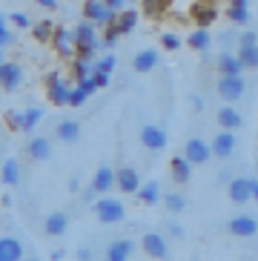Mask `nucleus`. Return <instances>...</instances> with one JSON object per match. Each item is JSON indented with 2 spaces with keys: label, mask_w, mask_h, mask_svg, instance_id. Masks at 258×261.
<instances>
[{
  "label": "nucleus",
  "mask_w": 258,
  "mask_h": 261,
  "mask_svg": "<svg viewBox=\"0 0 258 261\" xmlns=\"http://www.w3.org/2000/svg\"><path fill=\"white\" fill-rule=\"evenodd\" d=\"M227 232L236 238H255L258 236V221L252 215H236L227 221Z\"/></svg>",
  "instance_id": "7"
},
{
  "label": "nucleus",
  "mask_w": 258,
  "mask_h": 261,
  "mask_svg": "<svg viewBox=\"0 0 258 261\" xmlns=\"http://www.w3.org/2000/svg\"><path fill=\"white\" fill-rule=\"evenodd\" d=\"M167 230H169V236H172V238H184V227H178V224H169Z\"/></svg>",
  "instance_id": "44"
},
{
  "label": "nucleus",
  "mask_w": 258,
  "mask_h": 261,
  "mask_svg": "<svg viewBox=\"0 0 258 261\" xmlns=\"http://www.w3.org/2000/svg\"><path fill=\"white\" fill-rule=\"evenodd\" d=\"M89 98H92V95L86 92L84 86H75V89H72V100H69V107H84Z\"/></svg>",
  "instance_id": "36"
},
{
  "label": "nucleus",
  "mask_w": 258,
  "mask_h": 261,
  "mask_svg": "<svg viewBox=\"0 0 258 261\" xmlns=\"http://www.w3.org/2000/svg\"><path fill=\"white\" fill-rule=\"evenodd\" d=\"M66 227H69V215L61 213V210L49 213V215H46V221H43V232L49 238H61L63 232H66Z\"/></svg>",
  "instance_id": "14"
},
{
  "label": "nucleus",
  "mask_w": 258,
  "mask_h": 261,
  "mask_svg": "<svg viewBox=\"0 0 258 261\" xmlns=\"http://www.w3.org/2000/svg\"><path fill=\"white\" fill-rule=\"evenodd\" d=\"M92 258V250L89 247H81V250H78V261H89Z\"/></svg>",
  "instance_id": "46"
},
{
  "label": "nucleus",
  "mask_w": 258,
  "mask_h": 261,
  "mask_svg": "<svg viewBox=\"0 0 258 261\" xmlns=\"http://www.w3.org/2000/svg\"><path fill=\"white\" fill-rule=\"evenodd\" d=\"M6 123L12 126V129H20V123H23V112H6Z\"/></svg>",
  "instance_id": "40"
},
{
  "label": "nucleus",
  "mask_w": 258,
  "mask_h": 261,
  "mask_svg": "<svg viewBox=\"0 0 258 261\" xmlns=\"http://www.w3.org/2000/svg\"><path fill=\"white\" fill-rule=\"evenodd\" d=\"M23 261H40V258H23Z\"/></svg>",
  "instance_id": "51"
},
{
  "label": "nucleus",
  "mask_w": 258,
  "mask_h": 261,
  "mask_svg": "<svg viewBox=\"0 0 258 261\" xmlns=\"http://www.w3.org/2000/svg\"><path fill=\"white\" fill-rule=\"evenodd\" d=\"M112 187H118V169H112L109 164H100L95 178H92V190L98 195H107V192H112Z\"/></svg>",
  "instance_id": "9"
},
{
  "label": "nucleus",
  "mask_w": 258,
  "mask_h": 261,
  "mask_svg": "<svg viewBox=\"0 0 258 261\" xmlns=\"http://www.w3.org/2000/svg\"><path fill=\"white\" fill-rule=\"evenodd\" d=\"M227 192H229V201H233V204H247V201H252V184H250V178H244V175L233 178V181H229V187H227Z\"/></svg>",
  "instance_id": "11"
},
{
  "label": "nucleus",
  "mask_w": 258,
  "mask_h": 261,
  "mask_svg": "<svg viewBox=\"0 0 258 261\" xmlns=\"http://www.w3.org/2000/svg\"><path fill=\"white\" fill-rule=\"evenodd\" d=\"M132 250H135V244H132L129 238H118V241H112V244H109L107 261H129Z\"/></svg>",
  "instance_id": "20"
},
{
  "label": "nucleus",
  "mask_w": 258,
  "mask_h": 261,
  "mask_svg": "<svg viewBox=\"0 0 258 261\" xmlns=\"http://www.w3.org/2000/svg\"><path fill=\"white\" fill-rule=\"evenodd\" d=\"M104 3H107V6L112 9V12H115V9H118V12H121V6H123V0H104Z\"/></svg>",
  "instance_id": "48"
},
{
  "label": "nucleus",
  "mask_w": 258,
  "mask_h": 261,
  "mask_svg": "<svg viewBox=\"0 0 258 261\" xmlns=\"http://www.w3.org/2000/svg\"><path fill=\"white\" fill-rule=\"evenodd\" d=\"M52 46L61 58H72V55H75V38H72V32H66L63 26H58L55 35H52Z\"/></svg>",
  "instance_id": "16"
},
{
  "label": "nucleus",
  "mask_w": 258,
  "mask_h": 261,
  "mask_svg": "<svg viewBox=\"0 0 258 261\" xmlns=\"http://www.w3.org/2000/svg\"><path fill=\"white\" fill-rule=\"evenodd\" d=\"M141 250L149 255L152 261H167L169 258V241L161 232H146L141 238Z\"/></svg>",
  "instance_id": "2"
},
{
  "label": "nucleus",
  "mask_w": 258,
  "mask_h": 261,
  "mask_svg": "<svg viewBox=\"0 0 258 261\" xmlns=\"http://www.w3.org/2000/svg\"><path fill=\"white\" fill-rule=\"evenodd\" d=\"M58 138L66 141V144H75L78 138H81V123L72 121V118H66V121L58 123Z\"/></svg>",
  "instance_id": "27"
},
{
  "label": "nucleus",
  "mask_w": 258,
  "mask_h": 261,
  "mask_svg": "<svg viewBox=\"0 0 258 261\" xmlns=\"http://www.w3.org/2000/svg\"><path fill=\"white\" fill-rule=\"evenodd\" d=\"M0 29H3V17H0Z\"/></svg>",
  "instance_id": "52"
},
{
  "label": "nucleus",
  "mask_w": 258,
  "mask_h": 261,
  "mask_svg": "<svg viewBox=\"0 0 258 261\" xmlns=\"http://www.w3.org/2000/svg\"><path fill=\"white\" fill-rule=\"evenodd\" d=\"M250 184H252V201H258V178H250Z\"/></svg>",
  "instance_id": "49"
},
{
  "label": "nucleus",
  "mask_w": 258,
  "mask_h": 261,
  "mask_svg": "<svg viewBox=\"0 0 258 261\" xmlns=\"http://www.w3.org/2000/svg\"><path fill=\"white\" fill-rule=\"evenodd\" d=\"M95 215H98L100 224H121L126 218V210L118 198H109V195H100L95 201Z\"/></svg>",
  "instance_id": "1"
},
{
  "label": "nucleus",
  "mask_w": 258,
  "mask_h": 261,
  "mask_svg": "<svg viewBox=\"0 0 258 261\" xmlns=\"http://www.w3.org/2000/svg\"><path fill=\"white\" fill-rule=\"evenodd\" d=\"M92 81H95V86H98V89L109 86V75H104V72H95V75H92Z\"/></svg>",
  "instance_id": "42"
},
{
  "label": "nucleus",
  "mask_w": 258,
  "mask_h": 261,
  "mask_svg": "<svg viewBox=\"0 0 258 261\" xmlns=\"http://www.w3.org/2000/svg\"><path fill=\"white\" fill-rule=\"evenodd\" d=\"M227 17H229V20H233V23H247V20H250V12H247V9H233V6H229L227 9Z\"/></svg>",
  "instance_id": "37"
},
{
  "label": "nucleus",
  "mask_w": 258,
  "mask_h": 261,
  "mask_svg": "<svg viewBox=\"0 0 258 261\" xmlns=\"http://www.w3.org/2000/svg\"><path fill=\"white\" fill-rule=\"evenodd\" d=\"M238 58H241L244 69H258V46H241Z\"/></svg>",
  "instance_id": "32"
},
{
  "label": "nucleus",
  "mask_w": 258,
  "mask_h": 261,
  "mask_svg": "<svg viewBox=\"0 0 258 261\" xmlns=\"http://www.w3.org/2000/svg\"><path fill=\"white\" fill-rule=\"evenodd\" d=\"M0 63H3V52H0Z\"/></svg>",
  "instance_id": "53"
},
{
  "label": "nucleus",
  "mask_w": 258,
  "mask_h": 261,
  "mask_svg": "<svg viewBox=\"0 0 258 261\" xmlns=\"http://www.w3.org/2000/svg\"><path fill=\"white\" fill-rule=\"evenodd\" d=\"M167 129L158 126V123H144V129H141V144L149 149V152H161L164 146H167Z\"/></svg>",
  "instance_id": "5"
},
{
  "label": "nucleus",
  "mask_w": 258,
  "mask_h": 261,
  "mask_svg": "<svg viewBox=\"0 0 258 261\" xmlns=\"http://www.w3.org/2000/svg\"><path fill=\"white\" fill-rule=\"evenodd\" d=\"M244 89H247V84H244V77L241 75H221L218 77V95L224 100H238L244 95Z\"/></svg>",
  "instance_id": "6"
},
{
  "label": "nucleus",
  "mask_w": 258,
  "mask_h": 261,
  "mask_svg": "<svg viewBox=\"0 0 258 261\" xmlns=\"http://www.w3.org/2000/svg\"><path fill=\"white\" fill-rule=\"evenodd\" d=\"M184 158H187L192 167H204V164L213 158V146L201 138H190L184 144Z\"/></svg>",
  "instance_id": "4"
},
{
  "label": "nucleus",
  "mask_w": 258,
  "mask_h": 261,
  "mask_svg": "<svg viewBox=\"0 0 258 261\" xmlns=\"http://www.w3.org/2000/svg\"><path fill=\"white\" fill-rule=\"evenodd\" d=\"M161 198H164V195H161V184H158V181H146V184H141V190H138V201L146 204V207H155Z\"/></svg>",
  "instance_id": "25"
},
{
  "label": "nucleus",
  "mask_w": 258,
  "mask_h": 261,
  "mask_svg": "<svg viewBox=\"0 0 258 261\" xmlns=\"http://www.w3.org/2000/svg\"><path fill=\"white\" fill-rule=\"evenodd\" d=\"M0 181H3L6 187H15L17 181H20V164H17L15 158L3 161V169H0Z\"/></svg>",
  "instance_id": "28"
},
{
  "label": "nucleus",
  "mask_w": 258,
  "mask_h": 261,
  "mask_svg": "<svg viewBox=\"0 0 258 261\" xmlns=\"http://www.w3.org/2000/svg\"><path fill=\"white\" fill-rule=\"evenodd\" d=\"M213 155L215 158H229L233 155V149H236V135L233 132H227V129H221L218 135L213 138Z\"/></svg>",
  "instance_id": "17"
},
{
  "label": "nucleus",
  "mask_w": 258,
  "mask_h": 261,
  "mask_svg": "<svg viewBox=\"0 0 258 261\" xmlns=\"http://www.w3.org/2000/svg\"><path fill=\"white\" fill-rule=\"evenodd\" d=\"M161 46L169 49V52H175V49L181 46V38H178V35H172V32H167V35H161Z\"/></svg>",
  "instance_id": "38"
},
{
  "label": "nucleus",
  "mask_w": 258,
  "mask_h": 261,
  "mask_svg": "<svg viewBox=\"0 0 258 261\" xmlns=\"http://www.w3.org/2000/svg\"><path fill=\"white\" fill-rule=\"evenodd\" d=\"M155 66H158V52H155V49H144V52H138L135 61H132V69L141 72V75H144V72H152Z\"/></svg>",
  "instance_id": "23"
},
{
  "label": "nucleus",
  "mask_w": 258,
  "mask_h": 261,
  "mask_svg": "<svg viewBox=\"0 0 258 261\" xmlns=\"http://www.w3.org/2000/svg\"><path fill=\"white\" fill-rule=\"evenodd\" d=\"M92 66H95V72H104V75H112V69H115V55H107V58H100V61H95Z\"/></svg>",
  "instance_id": "35"
},
{
  "label": "nucleus",
  "mask_w": 258,
  "mask_h": 261,
  "mask_svg": "<svg viewBox=\"0 0 258 261\" xmlns=\"http://www.w3.org/2000/svg\"><path fill=\"white\" fill-rule=\"evenodd\" d=\"M23 81V69L17 66V63H9L3 61L0 63V86L6 89V92H12V89H17Z\"/></svg>",
  "instance_id": "12"
},
{
  "label": "nucleus",
  "mask_w": 258,
  "mask_h": 261,
  "mask_svg": "<svg viewBox=\"0 0 258 261\" xmlns=\"http://www.w3.org/2000/svg\"><path fill=\"white\" fill-rule=\"evenodd\" d=\"M118 190L121 192H126V195H132L135 192L138 195V190H141V178H138V169L135 167H121L118 169Z\"/></svg>",
  "instance_id": "15"
},
{
  "label": "nucleus",
  "mask_w": 258,
  "mask_h": 261,
  "mask_svg": "<svg viewBox=\"0 0 258 261\" xmlns=\"http://www.w3.org/2000/svg\"><path fill=\"white\" fill-rule=\"evenodd\" d=\"M58 26L52 23V20H38V23L32 26V38L38 40V43H52V35Z\"/></svg>",
  "instance_id": "29"
},
{
  "label": "nucleus",
  "mask_w": 258,
  "mask_h": 261,
  "mask_svg": "<svg viewBox=\"0 0 258 261\" xmlns=\"http://www.w3.org/2000/svg\"><path fill=\"white\" fill-rule=\"evenodd\" d=\"M172 6V0H141V9L149 20H158V17L167 15V9Z\"/></svg>",
  "instance_id": "26"
},
{
  "label": "nucleus",
  "mask_w": 258,
  "mask_h": 261,
  "mask_svg": "<svg viewBox=\"0 0 258 261\" xmlns=\"http://www.w3.org/2000/svg\"><path fill=\"white\" fill-rule=\"evenodd\" d=\"M190 20L198 26V29L213 26L215 20H218V6H215V3H201V0H198L195 6L190 9Z\"/></svg>",
  "instance_id": "8"
},
{
  "label": "nucleus",
  "mask_w": 258,
  "mask_h": 261,
  "mask_svg": "<svg viewBox=\"0 0 258 261\" xmlns=\"http://www.w3.org/2000/svg\"><path fill=\"white\" fill-rule=\"evenodd\" d=\"M0 261H23V244L17 238H0Z\"/></svg>",
  "instance_id": "22"
},
{
  "label": "nucleus",
  "mask_w": 258,
  "mask_h": 261,
  "mask_svg": "<svg viewBox=\"0 0 258 261\" xmlns=\"http://www.w3.org/2000/svg\"><path fill=\"white\" fill-rule=\"evenodd\" d=\"M75 58H78V61H86V63H95V49H92V46H78L75 49Z\"/></svg>",
  "instance_id": "39"
},
{
  "label": "nucleus",
  "mask_w": 258,
  "mask_h": 261,
  "mask_svg": "<svg viewBox=\"0 0 258 261\" xmlns=\"http://www.w3.org/2000/svg\"><path fill=\"white\" fill-rule=\"evenodd\" d=\"M215 66H218V75H241V72H244L241 58L233 55V52H221L218 61H215Z\"/></svg>",
  "instance_id": "19"
},
{
  "label": "nucleus",
  "mask_w": 258,
  "mask_h": 261,
  "mask_svg": "<svg viewBox=\"0 0 258 261\" xmlns=\"http://www.w3.org/2000/svg\"><path fill=\"white\" fill-rule=\"evenodd\" d=\"M255 172H258V164H255Z\"/></svg>",
  "instance_id": "54"
},
{
  "label": "nucleus",
  "mask_w": 258,
  "mask_h": 261,
  "mask_svg": "<svg viewBox=\"0 0 258 261\" xmlns=\"http://www.w3.org/2000/svg\"><path fill=\"white\" fill-rule=\"evenodd\" d=\"M40 118H43V112H40V109H35V107L26 109V112H23V123H20V129H23V132H32L35 126H38Z\"/></svg>",
  "instance_id": "33"
},
{
  "label": "nucleus",
  "mask_w": 258,
  "mask_h": 261,
  "mask_svg": "<svg viewBox=\"0 0 258 261\" xmlns=\"http://www.w3.org/2000/svg\"><path fill=\"white\" fill-rule=\"evenodd\" d=\"M218 123H221V129L233 132V129H238V126L244 123V115L238 112L236 107H221L218 109Z\"/></svg>",
  "instance_id": "21"
},
{
  "label": "nucleus",
  "mask_w": 258,
  "mask_h": 261,
  "mask_svg": "<svg viewBox=\"0 0 258 261\" xmlns=\"http://www.w3.org/2000/svg\"><path fill=\"white\" fill-rule=\"evenodd\" d=\"M84 17L92 20V23H109L115 17V12L104 0H84Z\"/></svg>",
  "instance_id": "10"
},
{
  "label": "nucleus",
  "mask_w": 258,
  "mask_h": 261,
  "mask_svg": "<svg viewBox=\"0 0 258 261\" xmlns=\"http://www.w3.org/2000/svg\"><path fill=\"white\" fill-rule=\"evenodd\" d=\"M169 172H172V181L175 184H190L192 178V164L184 158V155H175L169 161Z\"/></svg>",
  "instance_id": "18"
},
{
  "label": "nucleus",
  "mask_w": 258,
  "mask_h": 261,
  "mask_svg": "<svg viewBox=\"0 0 258 261\" xmlns=\"http://www.w3.org/2000/svg\"><path fill=\"white\" fill-rule=\"evenodd\" d=\"M72 72H75L78 84H81V81H86V77H92V75H95V66H92V63H86V61H75Z\"/></svg>",
  "instance_id": "34"
},
{
  "label": "nucleus",
  "mask_w": 258,
  "mask_h": 261,
  "mask_svg": "<svg viewBox=\"0 0 258 261\" xmlns=\"http://www.w3.org/2000/svg\"><path fill=\"white\" fill-rule=\"evenodd\" d=\"M241 46H258L255 32H244V35H241Z\"/></svg>",
  "instance_id": "43"
},
{
  "label": "nucleus",
  "mask_w": 258,
  "mask_h": 261,
  "mask_svg": "<svg viewBox=\"0 0 258 261\" xmlns=\"http://www.w3.org/2000/svg\"><path fill=\"white\" fill-rule=\"evenodd\" d=\"M229 6L233 9H247V0H229Z\"/></svg>",
  "instance_id": "50"
},
{
  "label": "nucleus",
  "mask_w": 258,
  "mask_h": 261,
  "mask_svg": "<svg viewBox=\"0 0 258 261\" xmlns=\"http://www.w3.org/2000/svg\"><path fill=\"white\" fill-rule=\"evenodd\" d=\"M12 40H15V32H9L6 26H3V29H0V49H6Z\"/></svg>",
  "instance_id": "41"
},
{
  "label": "nucleus",
  "mask_w": 258,
  "mask_h": 261,
  "mask_svg": "<svg viewBox=\"0 0 258 261\" xmlns=\"http://www.w3.org/2000/svg\"><path fill=\"white\" fill-rule=\"evenodd\" d=\"M46 98L52 100L55 107H69V100H72V89L63 84L61 75H46Z\"/></svg>",
  "instance_id": "3"
},
{
  "label": "nucleus",
  "mask_w": 258,
  "mask_h": 261,
  "mask_svg": "<svg viewBox=\"0 0 258 261\" xmlns=\"http://www.w3.org/2000/svg\"><path fill=\"white\" fill-rule=\"evenodd\" d=\"M38 6H43V9H49V12H55L58 9V0H35Z\"/></svg>",
  "instance_id": "45"
},
{
  "label": "nucleus",
  "mask_w": 258,
  "mask_h": 261,
  "mask_svg": "<svg viewBox=\"0 0 258 261\" xmlns=\"http://www.w3.org/2000/svg\"><path fill=\"white\" fill-rule=\"evenodd\" d=\"M29 155H32V161H49V158H52V144H49V138H43V135L32 138L29 141Z\"/></svg>",
  "instance_id": "24"
},
{
  "label": "nucleus",
  "mask_w": 258,
  "mask_h": 261,
  "mask_svg": "<svg viewBox=\"0 0 258 261\" xmlns=\"http://www.w3.org/2000/svg\"><path fill=\"white\" fill-rule=\"evenodd\" d=\"M161 201H164V207H167L169 213H175V215L187 210V198H184L181 192H164V198Z\"/></svg>",
  "instance_id": "31"
},
{
  "label": "nucleus",
  "mask_w": 258,
  "mask_h": 261,
  "mask_svg": "<svg viewBox=\"0 0 258 261\" xmlns=\"http://www.w3.org/2000/svg\"><path fill=\"white\" fill-rule=\"evenodd\" d=\"M187 43H190L195 52H207V49H210V43H213V38H210V32H207V29H195V32H190Z\"/></svg>",
  "instance_id": "30"
},
{
  "label": "nucleus",
  "mask_w": 258,
  "mask_h": 261,
  "mask_svg": "<svg viewBox=\"0 0 258 261\" xmlns=\"http://www.w3.org/2000/svg\"><path fill=\"white\" fill-rule=\"evenodd\" d=\"M72 38H75V49L78 46H92L98 49V35H95V23L92 20H81L72 32Z\"/></svg>",
  "instance_id": "13"
},
{
  "label": "nucleus",
  "mask_w": 258,
  "mask_h": 261,
  "mask_svg": "<svg viewBox=\"0 0 258 261\" xmlns=\"http://www.w3.org/2000/svg\"><path fill=\"white\" fill-rule=\"evenodd\" d=\"M12 20H15V26H20V29H26V26H29V17H26V15H15Z\"/></svg>",
  "instance_id": "47"
}]
</instances>
